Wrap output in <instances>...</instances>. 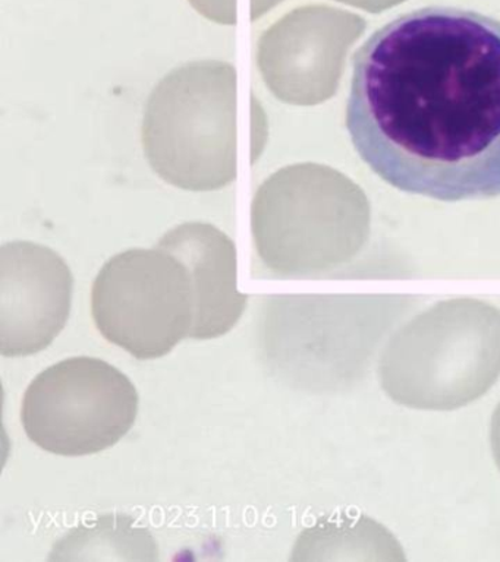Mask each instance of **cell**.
I'll list each match as a JSON object with an SVG mask.
<instances>
[{
    "label": "cell",
    "instance_id": "obj_1",
    "mask_svg": "<svg viewBox=\"0 0 500 562\" xmlns=\"http://www.w3.org/2000/svg\"><path fill=\"white\" fill-rule=\"evenodd\" d=\"M345 122L362 160L398 191L500 196V21L427 7L380 26L355 53Z\"/></svg>",
    "mask_w": 500,
    "mask_h": 562
},
{
    "label": "cell",
    "instance_id": "obj_2",
    "mask_svg": "<svg viewBox=\"0 0 500 562\" xmlns=\"http://www.w3.org/2000/svg\"><path fill=\"white\" fill-rule=\"evenodd\" d=\"M377 375L390 400L416 411L476 402L500 376V312L469 299L437 303L393 334Z\"/></svg>",
    "mask_w": 500,
    "mask_h": 562
},
{
    "label": "cell",
    "instance_id": "obj_3",
    "mask_svg": "<svg viewBox=\"0 0 500 562\" xmlns=\"http://www.w3.org/2000/svg\"><path fill=\"white\" fill-rule=\"evenodd\" d=\"M236 69L196 60L170 70L148 95L144 156L166 183L210 192L236 179Z\"/></svg>",
    "mask_w": 500,
    "mask_h": 562
},
{
    "label": "cell",
    "instance_id": "obj_4",
    "mask_svg": "<svg viewBox=\"0 0 500 562\" xmlns=\"http://www.w3.org/2000/svg\"><path fill=\"white\" fill-rule=\"evenodd\" d=\"M195 314L186 263L159 245L115 255L91 289V315L99 331L140 360L164 358L190 338Z\"/></svg>",
    "mask_w": 500,
    "mask_h": 562
},
{
    "label": "cell",
    "instance_id": "obj_5",
    "mask_svg": "<svg viewBox=\"0 0 500 562\" xmlns=\"http://www.w3.org/2000/svg\"><path fill=\"white\" fill-rule=\"evenodd\" d=\"M130 378L102 359L78 356L38 373L21 406L25 434L42 450L81 457L108 450L138 415Z\"/></svg>",
    "mask_w": 500,
    "mask_h": 562
},
{
    "label": "cell",
    "instance_id": "obj_6",
    "mask_svg": "<svg viewBox=\"0 0 500 562\" xmlns=\"http://www.w3.org/2000/svg\"><path fill=\"white\" fill-rule=\"evenodd\" d=\"M74 277L47 246L29 240L0 248V353L7 358L45 350L71 314Z\"/></svg>",
    "mask_w": 500,
    "mask_h": 562
},
{
    "label": "cell",
    "instance_id": "obj_7",
    "mask_svg": "<svg viewBox=\"0 0 500 562\" xmlns=\"http://www.w3.org/2000/svg\"><path fill=\"white\" fill-rule=\"evenodd\" d=\"M162 248L181 259L190 272L196 314L192 340H213L238 324L248 297L238 290L234 240L209 223H182L160 237Z\"/></svg>",
    "mask_w": 500,
    "mask_h": 562
},
{
    "label": "cell",
    "instance_id": "obj_8",
    "mask_svg": "<svg viewBox=\"0 0 500 562\" xmlns=\"http://www.w3.org/2000/svg\"><path fill=\"white\" fill-rule=\"evenodd\" d=\"M366 552L373 560L371 552L389 553L393 560H403L402 548L384 526L370 518H346L340 522H320L313 529L304 531L298 539L296 552Z\"/></svg>",
    "mask_w": 500,
    "mask_h": 562
},
{
    "label": "cell",
    "instance_id": "obj_9",
    "mask_svg": "<svg viewBox=\"0 0 500 562\" xmlns=\"http://www.w3.org/2000/svg\"><path fill=\"white\" fill-rule=\"evenodd\" d=\"M191 7L205 20L221 25L238 22V0H188Z\"/></svg>",
    "mask_w": 500,
    "mask_h": 562
},
{
    "label": "cell",
    "instance_id": "obj_10",
    "mask_svg": "<svg viewBox=\"0 0 500 562\" xmlns=\"http://www.w3.org/2000/svg\"><path fill=\"white\" fill-rule=\"evenodd\" d=\"M490 443L496 465H498L500 470V404H498L493 416H491Z\"/></svg>",
    "mask_w": 500,
    "mask_h": 562
}]
</instances>
